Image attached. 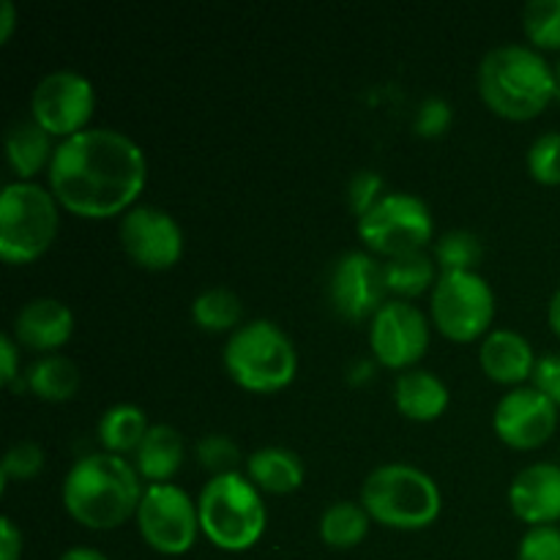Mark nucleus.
Listing matches in <instances>:
<instances>
[{
  "label": "nucleus",
  "instance_id": "nucleus-10",
  "mask_svg": "<svg viewBox=\"0 0 560 560\" xmlns=\"http://www.w3.org/2000/svg\"><path fill=\"white\" fill-rule=\"evenodd\" d=\"M137 528L142 539L162 556H184L191 550L200 530V514L184 487L156 481L142 490L137 506Z\"/></svg>",
  "mask_w": 560,
  "mask_h": 560
},
{
  "label": "nucleus",
  "instance_id": "nucleus-5",
  "mask_svg": "<svg viewBox=\"0 0 560 560\" xmlns=\"http://www.w3.org/2000/svg\"><path fill=\"white\" fill-rule=\"evenodd\" d=\"M361 503L372 520L399 530L430 525L441 514V487L427 470L410 463H383L366 474Z\"/></svg>",
  "mask_w": 560,
  "mask_h": 560
},
{
  "label": "nucleus",
  "instance_id": "nucleus-1",
  "mask_svg": "<svg viewBox=\"0 0 560 560\" xmlns=\"http://www.w3.org/2000/svg\"><path fill=\"white\" fill-rule=\"evenodd\" d=\"M145 153L126 131L88 126L55 142L49 189L63 208L88 219L124 213L145 186Z\"/></svg>",
  "mask_w": 560,
  "mask_h": 560
},
{
  "label": "nucleus",
  "instance_id": "nucleus-22",
  "mask_svg": "<svg viewBox=\"0 0 560 560\" xmlns=\"http://www.w3.org/2000/svg\"><path fill=\"white\" fill-rule=\"evenodd\" d=\"M246 476L266 492H290L304 481V459L288 446H260L246 457Z\"/></svg>",
  "mask_w": 560,
  "mask_h": 560
},
{
  "label": "nucleus",
  "instance_id": "nucleus-9",
  "mask_svg": "<svg viewBox=\"0 0 560 560\" xmlns=\"http://www.w3.org/2000/svg\"><path fill=\"white\" fill-rule=\"evenodd\" d=\"M355 228L372 252L392 257L424 249L427 241H432V211L419 195L386 191L364 217H359Z\"/></svg>",
  "mask_w": 560,
  "mask_h": 560
},
{
  "label": "nucleus",
  "instance_id": "nucleus-29",
  "mask_svg": "<svg viewBox=\"0 0 560 560\" xmlns=\"http://www.w3.org/2000/svg\"><path fill=\"white\" fill-rule=\"evenodd\" d=\"M523 27L536 47L560 49V0H528L523 9Z\"/></svg>",
  "mask_w": 560,
  "mask_h": 560
},
{
  "label": "nucleus",
  "instance_id": "nucleus-24",
  "mask_svg": "<svg viewBox=\"0 0 560 560\" xmlns=\"http://www.w3.org/2000/svg\"><path fill=\"white\" fill-rule=\"evenodd\" d=\"M27 388L36 397L49 399V402H60V399L74 397L80 388V370L74 361L63 353H44L27 366L25 372Z\"/></svg>",
  "mask_w": 560,
  "mask_h": 560
},
{
  "label": "nucleus",
  "instance_id": "nucleus-18",
  "mask_svg": "<svg viewBox=\"0 0 560 560\" xmlns=\"http://www.w3.org/2000/svg\"><path fill=\"white\" fill-rule=\"evenodd\" d=\"M479 364L492 381L498 383H517L523 386L525 377H530L536 364V355L525 334L517 328H490L481 337Z\"/></svg>",
  "mask_w": 560,
  "mask_h": 560
},
{
  "label": "nucleus",
  "instance_id": "nucleus-6",
  "mask_svg": "<svg viewBox=\"0 0 560 560\" xmlns=\"http://www.w3.org/2000/svg\"><path fill=\"white\" fill-rule=\"evenodd\" d=\"M222 361L238 386L249 392H277L293 381L299 353L279 323L255 317L230 331Z\"/></svg>",
  "mask_w": 560,
  "mask_h": 560
},
{
  "label": "nucleus",
  "instance_id": "nucleus-38",
  "mask_svg": "<svg viewBox=\"0 0 560 560\" xmlns=\"http://www.w3.org/2000/svg\"><path fill=\"white\" fill-rule=\"evenodd\" d=\"M22 530L11 517H0V560H20Z\"/></svg>",
  "mask_w": 560,
  "mask_h": 560
},
{
  "label": "nucleus",
  "instance_id": "nucleus-3",
  "mask_svg": "<svg viewBox=\"0 0 560 560\" xmlns=\"http://www.w3.org/2000/svg\"><path fill=\"white\" fill-rule=\"evenodd\" d=\"M479 93L503 118L525 120L556 98V69L530 44L506 42L487 49L476 71Z\"/></svg>",
  "mask_w": 560,
  "mask_h": 560
},
{
  "label": "nucleus",
  "instance_id": "nucleus-7",
  "mask_svg": "<svg viewBox=\"0 0 560 560\" xmlns=\"http://www.w3.org/2000/svg\"><path fill=\"white\" fill-rule=\"evenodd\" d=\"M58 197L38 180H9L0 195V257L11 266L31 262L58 233Z\"/></svg>",
  "mask_w": 560,
  "mask_h": 560
},
{
  "label": "nucleus",
  "instance_id": "nucleus-15",
  "mask_svg": "<svg viewBox=\"0 0 560 560\" xmlns=\"http://www.w3.org/2000/svg\"><path fill=\"white\" fill-rule=\"evenodd\" d=\"M498 438L514 448H536L556 432L558 405L536 386H514L492 410Z\"/></svg>",
  "mask_w": 560,
  "mask_h": 560
},
{
  "label": "nucleus",
  "instance_id": "nucleus-4",
  "mask_svg": "<svg viewBox=\"0 0 560 560\" xmlns=\"http://www.w3.org/2000/svg\"><path fill=\"white\" fill-rule=\"evenodd\" d=\"M200 530L228 552L249 550L266 530V503L260 487L241 470L213 474L197 495Z\"/></svg>",
  "mask_w": 560,
  "mask_h": 560
},
{
  "label": "nucleus",
  "instance_id": "nucleus-16",
  "mask_svg": "<svg viewBox=\"0 0 560 560\" xmlns=\"http://www.w3.org/2000/svg\"><path fill=\"white\" fill-rule=\"evenodd\" d=\"M509 503L528 525H556L560 520V463H530L514 474Z\"/></svg>",
  "mask_w": 560,
  "mask_h": 560
},
{
  "label": "nucleus",
  "instance_id": "nucleus-21",
  "mask_svg": "<svg viewBox=\"0 0 560 560\" xmlns=\"http://www.w3.org/2000/svg\"><path fill=\"white\" fill-rule=\"evenodd\" d=\"M49 131L33 118H20L5 129V159L20 180H33L38 170L49 167L55 145Z\"/></svg>",
  "mask_w": 560,
  "mask_h": 560
},
{
  "label": "nucleus",
  "instance_id": "nucleus-12",
  "mask_svg": "<svg viewBox=\"0 0 560 560\" xmlns=\"http://www.w3.org/2000/svg\"><path fill=\"white\" fill-rule=\"evenodd\" d=\"M383 262L364 249H348L328 266L326 295L331 310L345 320H366L386 304Z\"/></svg>",
  "mask_w": 560,
  "mask_h": 560
},
{
  "label": "nucleus",
  "instance_id": "nucleus-40",
  "mask_svg": "<svg viewBox=\"0 0 560 560\" xmlns=\"http://www.w3.org/2000/svg\"><path fill=\"white\" fill-rule=\"evenodd\" d=\"M58 560H109V558L104 556L102 550H96V547L74 545V547H69V550L60 552Z\"/></svg>",
  "mask_w": 560,
  "mask_h": 560
},
{
  "label": "nucleus",
  "instance_id": "nucleus-35",
  "mask_svg": "<svg viewBox=\"0 0 560 560\" xmlns=\"http://www.w3.org/2000/svg\"><path fill=\"white\" fill-rule=\"evenodd\" d=\"M452 120H454V109L446 98L427 96L424 102L419 104V109H416L413 129H416V135H421V137H441L443 131L452 126Z\"/></svg>",
  "mask_w": 560,
  "mask_h": 560
},
{
  "label": "nucleus",
  "instance_id": "nucleus-34",
  "mask_svg": "<svg viewBox=\"0 0 560 560\" xmlns=\"http://www.w3.org/2000/svg\"><path fill=\"white\" fill-rule=\"evenodd\" d=\"M383 195H386V180L377 170H359L348 180V206L355 213V219L364 217Z\"/></svg>",
  "mask_w": 560,
  "mask_h": 560
},
{
  "label": "nucleus",
  "instance_id": "nucleus-20",
  "mask_svg": "<svg viewBox=\"0 0 560 560\" xmlns=\"http://www.w3.org/2000/svg\"><path fill=\"white\" fill-rule=\"evenodd\" d=\"M180 463H184V435L164 421L148 427L145 438L135 448L137 474L156 485V481L173 479Z\"/></svg>",
  "mask_w": 560,
  "mask_h": 560
},
{
  "label": "nucleus",
  "instance_id": "nucleus-14",
  "mask_svg": "<svg viewBox=\"0 0 560 560\" xmlns=\"http://www.w3.org/2000/svg\"><path fill=\"white\" fill-rule=\"evenodd\" d=\"M372 353L392 370H408L427 353L430 320L405 299H388L370 320Z\"/></svg>",
  "mask_w": 560,
  "mask_h": 560
},
{
  "label": "nucleus",
  "instance_id": "nucleus-2",
  "mask_svg": "<svg viewBox=\"0 0 560 560\" xmlns=\"http://www.w3.org/2000/svg\"><path fill=\"white\" fill-rule=\"evenodd\" d=\"M145 487L140 485L135 463L124 454L91 452L82 454L66 470L60 498L71 517L93 530L124 525L137 514Z\"/></svg>",
  "mask_w": 560,
  "mask_h": 560
},
{
  "label": "nucleus",
  "instance_id": "nucleus-23",
  "mask_svg": "<svg viewBox=\"0 0 560 560\" xmlns=\"http://www.w3.org/2000/svg\"><path fill=\"white\" fill-rule=\"evenodd\" d=\"M438 262L427 249H410L399 252L383 260V279H386V290L394 293V299H405L419 295L424 290H432L438 282Z\"/></svg>",
  "mask_w": 560,
  "mask_h": 560
},
{
  "label": "nucleus",
  "instance_id": "nucleus-39",
  "mask_svg": "<svg viewBox=\"0 0 560 560\" xmlns=\"http://www.w3.org/2000/svg\"><path fill=\"white\" fill-rule=\"evenodd\" d=\"M16 25V5L14 0H0V42H9Z\"/></svg>",
  "mask_w": 560,
  "mask_h": 560
},
{
  "label": "nucleus",
  "instance_id": "nucleus-30",
  "mask_svg": "<svg viewBox=\"0 0 560 560\" xmlns=\"http://www.w3.org/2000/svg\"><path fill=\"white\" fill-rule=\"evenodd\" d=\"M44 459H47V454H44L42 443L31 441V438H22V441L11 443L9 452L3 454V463H0V476H3V481L5 479L27 481V479H33V476L42 474Z\"/></svg>",
  "mask_w": 560,
  "mask_h": 560
},
{
  "label": "nucleus",
  "instance_id": "nucleus-26",
  "mask_svg": "<svg viewBox=\"0 0 560 560\" xmlns=\"http://www.w3.org/2000/svg\"><path fill=\"white\" fill-rule=\"evenodd\" d=\"M148 416L135 402H115L98 419V441L104 452L124 454L135 452L148 432Z\"/></svg>",
  "mask_w": 560,
  "mask_h": 560
},
{
  "label": "nucleus",
  "instance_id": "nucleus-13",
  "mask_svg": "<svg viewBox=\"0 0 560 560\" xmlns=\"http://www.w3.org/2000/svg\"><path fill=\"white\" fill-rule=\"evenodd\" d=\"M118 238L126 255L142 268L162 271L178 262L184 252V230L175 217L151 202H137L120 213Z\"/></svg>",
  "mask_w": 560,
  "mask_h": 560
},
{
  "label": "nucleus",
  "instance_id": "nucleus-33",
  "mask_svg": "<svg viewBox=\"0 0 560 560\" xmlns=\"http://www.w3.org/2000/svg\"><path fill=\"white\" fill-rule=\"evenodd\" d=\"M517 560H560L558 525H530L520 539Z\"/></svg>",
  "mask_w": 560,
  "mask_h": 560
},
{
  "label": "nucleus",
  "instance_id": "nucleus-19",
  "mask_svg": "<svg viewBox=\"0 0 560 560\" xmlns=\"http://www.w3.org/2000/svg\"><path fill=\"white\" fill-rule=\"evenodd\" d=\"M394 402L408 419L432 421L446 410L448 386L424 366H408L394 381Z\"/></svg>",
  "mask_w": 560,
  "mask_h": 560
},
{
  "label": "nucleus",
  "instance_id": "nucleus-31",
  "mask_svg": "<svg viewBox=\"0 0 560 560\" xmlns=\"http://www.w3.org/2000/svg\"><path fill=\"white\" fill-rule=\"evenodd\" d=\"M528 170L539 184H560V131H541L530 142Z\"/></svg>",
  "mask_w": 560,
  "mask_h": 560
},
{
  "label": "nucleus",
  "instance_id": "nucleus-17",
  "mask_svg": "<svg viewBox=\"0 0 560 560\" xmlns=\"http://www.w3.org/2000/svg\"><path fill=\"white\" fill-rule=\"evenodd\" d=\"M74 331V312L66 301L52 299V295H38V299L25 301L14 312L11 334L20 345L42 353H52Z\"/></svg>",
  "mask_w": 560,
  "mask_h": 560
},
{
  "label": "nucleus",
  "instance_id": "nucleus-11",
  "mask_svg": "<svg viewBox=\"0 0 560 560\" xmlns=\"http://www.w3.org/2000/svg\"><path fill=\"white\" fill-rule=\"evenodd\" d=\"M96 104L93 82L77 69H52L36 82L31 96V118L52 137H71L88 129Z\"/></svg>",
  "mask_w": 560,
  "mask_h": 560
},
{
  "label": "nucleus",
  "instance_id": "nucleus-27",
  "mask_svg": "<svg viewBox=\"0 0 560 560\" xmlns=\"http://www.w3.org/2000/svg\"><path fill=\"white\" fill-rule=\"evenodd\" d=\"M241 317H244V301L224 284H208L191 301V320L206 331H235Z\"/></svg>",
  "mask_w": 560,
  "mask_h": 560
},
{
  "label": "nucleus",
  "instance_id": "nucleus-32",
  "mask_svg": "<svg viewBox=\"0 0 560 560\" xmlns=\"http://www.w3.org/2000/svg\"><path fill=\"white\" fill-rule=\"evenodd\" d=\"M197 459H200L206 468H211L213 474H228V470H235L241 459V448L238 443L233 441L230 435L224 432H208L197 441L195 446Z\"/></svg>",
  "mask_w": 560,
  "mask_h": 560
},
{
  "label": "nucleus",
  "instance_id": "nucleus-37",
  "mask_svg": "<svg viewBox=\"0 0 560 560\" xmlns=\"http://www.w3.org/2000/svg\"><path fill=\"white\" fill-rule=\"evenodd\" d=\"M20 372V342L14 339V334H0V377L9 386L11 381H16Z\"/></svg>",
  "mask_w": 560,
  "mask_h": 560
},
{
  "label": "nucleus",
  "instance_id": "nucleus-28",
  "mask_svg": "<svg viewBox=\"0 0 560 560\" xmlns=\"http://www.w3.org/2000/svg\"><path fill=\"white\" fill-rule=\"evenodd\" d=\"M481 255H485L481 235L468 228L446 230L438 235L435 246H432V257L441 271H476Z\"/></svg>",
  "mask_w": 560,
  "mask_h": 560
},
{
  "label": "nucleus",
  "instance_id": "nucleus-42",
  "mask_svg": "<svg viewBox=\"0 0 560 560\" xmlns=\"http://www.w3.org/2000/svg\"><path fill=\"white\" fill-rule=\"evenodd\" d=\"M556 80H558V93H556V96H560V60H558V66H556Z\"/></svg>",
  "mask_w": 560,
  "mask_h": 560
},
{
  "label": "nucleus",
  "instance_id": "nucleus-41",
  "mask_svg": "<svg viewBox=\"0 0 560 560\" xmlns=\"http://www.w3.org/2000/svg\"><path fill=\"white\" fill-rule=\"evenodd\" d=\"M547 320H550L552 331H556L560 337V288L556 290V293H552L550 306H547Z\"/></svg>",
  "mask_w": 560,
  "mask_h": 560
},
{
  "label": "nucleus",
  "instance_id": "nucleus-25",
  "mask_svg": "<svg viewBox=\"0 0 560 560\" xmlns=\"http://www.w3.org/2000/svg\"><path fill=\"white\" fill-rule=\"evenodd\" d=\"M370 512L364 509L361 501H348V498H339V501L328 503L320 512L317 520V530H320V539L328 547H337V550H348L355 547L370 530Z\"/></svg>",
  "mask_w": 560,
  "mask_h": 560
},
{
  "label": "nucleus",
  "instance_id": "nucleus-8",
  "mask_svg": "<svg viewBox=\"0 0 560 560\" xmlns=\"http://www.w3.org/2000/svg\"><path fill=\"white\" fill-rule=\"evenodd\" d=\"M430 312L441 334L468 342L490 328L495 293L479 271H441L430 293Z\"/></svg>",
  "mask_w": 560,
  "mask_h": 560
},
{
  "label": "nucleus",
  "instance_id": "nucleus-36",
  "mask_svg": "<svg viewBox=\"0 0 560 560\" xmlns=\"http://www.w3.org/2000/svg\"><path fill=\"white\" fill-rule=\"evenodd\" d=\"M530 381L560 408V353L539 355L534 364V372H530Z\"/></svg>",
  "mask_w": 560,
  "mask_h": 560
}]
</instances>
